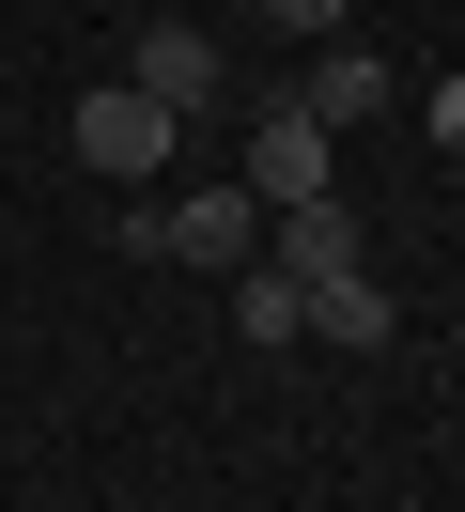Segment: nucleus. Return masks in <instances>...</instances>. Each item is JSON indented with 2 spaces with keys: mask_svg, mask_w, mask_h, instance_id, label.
Returning a JSON list of instances; mask_svg holds the SVG:
<instances>
[{
  "mask_svg": "<svg viewBox=\"0 0 465 512\" xmlns=\"http://www.w3.org/2000/svg\"><path fill=\"white\" fill-rule=\"evenodd\" d=\"M140 264H202V280H233V264H264V202H248V187L140 202Z\"/></svg>",
  "mask_w": 465,
  "mask_h": 512,
  "instance_id": "obj_1",
  "label": "nucleus"
},
{
  "mask_svg": "<svg viewBox=\"0 0 465 512\" xmlns=\"http://www.w3.org/2000/svg\"><path fill=\"white\" fill-rule=\"evenodd\" d=\"M62 125H78V171H109V187H155V171L186 156V125H171V109L140 94V78H109V94H78Z\"/></svg>",
  "mask_w": 465,
  "mask_h": 512,
  "instance_id": "obj_2",
  "label": "nucleus"
},
{
  "mask_svg": "<svg viewBox=\"0 0 465 512\" xmlns=\"http://www.w3.org/2000/svg\"><path fill=\"white\" fill-rule=\"evenodd\" d=\"M124 78H140V94L186 125V109H217V94H233V47H217V16H171V0H155V16H140V47H124Z\"/></svg>",
  "mask_w": 465,
  "mask_h": 512,
  "instance_id": "obj_3",
  "label": "nucleus"
},
{
  "mask_svg": "<svg viewBox=\"0 0 465 512\" xmlns=\"http://www.w3.org/2000/svg\"><path fill=\"white\" fill-rule=\"evenodd\" d=\"M264 264H279V280H295V295H326V280H357V264H372V233H357V202H279V218H264Z\"/></svg>",
  "mask_w": 465,
  "mask_h": 512,
  "instance_id": "obj_4",
  "label": "nucleus"
},
{
  "mask_svg": "<svg viewBox=\"0 0 465 512\" xmlns=\"http://www.w3.org/2000/svg\"><path fill=\"white\" fill-rule=\"evenodd\" d=\"M233 187H248V202L279 218V202H326V187H341V156H326V125H310V109L279 94L264 125H248V171H233Z\"/></svg>",
  "mask_w": 465,
  "mask_h": 512,
  "instance_id": "obj_5",
  "label": "nucleus"
},
{
  "mask_svg": "<svg viewBox=\"0 0 465 512\" xmlns=\"http://www.w3.org/2000/svg\"><path fill=\"white\" fill-rule=\"evenodd\" d=\"M295 109H310V125H372V109H388V63H372L357 32H326V47H310V94H295Z\"/></svg>",
  "mask_w": 465,
  "mask_h": 512,
  "instance_id": "obj_6",
  "label": "nucleus"
},
{
  "mask_svg": "<svg viewBox=\"0 0 465 512\" xmlns=\"http://www.w3.org/2000/svg\"><path fill=\"white\" fill-rule=\"evenodd\" d=\"M388 326H403V311H388V280H372V264H357V280H326V295H310V342H357V357H372Z\"/></svg>",
  "mask_w": 465,
  "mask_h": 512,
  "instance_id": "obj_7",
  "label": "nucleus"
},
{
  "mask_svg": "<svg viewBox=\"0 0 465 512\" xmlns=\"http://www.w3.org/2000/svg\"><path fill=\"white\" fill-rule=\"evenodd\" d=\"M233 326L248 342H310V295L279 280V264H233Z\"/></svg>",
  "mask_w": 465,
  "mask_h": 512,
  "instance_id": "obj_8",
  "label": "nucleus"
},
{
  "mask_svg": "<svg viewBox=\"0 0 465 512\" xmlns=\"http://www.w3.org/2000/svg\"><path fill=\"white\" fill-rule=\"evenodd\" d=\"M264 16H279V32H295V47H326V32H357V0H264Z\"/></svg>",
  "mask_w": 465,
  "mask_h": 512,
  "instance_id": "obj_9",
  "label": "nucleus"
},
{
  "mask_svg": "<svg viewBox=\"0 0 465 512\" xmlns=\"http://www.w3.org/2000/svg\"><path fill=\"white\" fill-rule=\"evenodd\" d=\"M434 140H450V156H465V63L434 78Z\"/></svg>",
  "mask_w": 465,
  "mask_h": 512,
  "instance_id": "obj_10",
  "label": "nucleus"
}]
</instances>
